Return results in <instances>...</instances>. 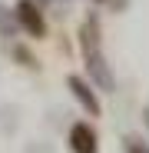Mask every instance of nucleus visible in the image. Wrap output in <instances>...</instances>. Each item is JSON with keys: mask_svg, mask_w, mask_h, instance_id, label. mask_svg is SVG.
Instances as JSON below:
<instances>
[{"mask_svg": "<svg viewBox=\"0 0 149 153\" xmlns=\"http://www.w3.org/2000/svg\"><path fill=\"white\" fill-rule=\"evenodd\" d=\"M17 17H20V23H23V27H27L30 33H43V17L37 13V7L33 4H27V0H20V7H17Z\"/></svg>", "mask_w": 149, "mask_h": 153, "instance_id": "1", "label": "nucleus"}]
</instances>
